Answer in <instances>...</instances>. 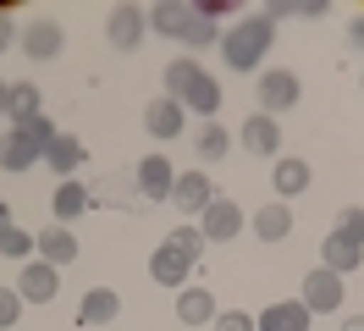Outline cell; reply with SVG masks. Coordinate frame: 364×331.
I'll use <instances>...</instances> for the list:
<instances>
[{
  "label": "cell",
  "mask_w": 364,
  "mask_h": 331,
  "mask_svg": "<svg viewBox=\"0 0 364 331\" xmlns=\"http://www.w3.org/2000/svg\"><path fill=\"white\" fill-rule=\"evenodd\" d=\"M166 100H177L182 110H199V116H215L221 110V83L193 56H182V61L166 66Z\"/></svg>",
  "instance_id": "obj_1"
},
{
  "label": "cell",
  "mask_w": 364,
  "mask_h": 331,
  "mask_svg": "<svg viewBox=\"0 0 364 331\" xmlns=\"http://www.w3.org/2000/svg\"><path fill=\"white\" fill-rule=\"evenodd\" d=\"M271 44H276V17H265V11H249L243 22H232L221 33V50H227L232 72H254L259 56H271Z\"/></svg>",
  "instance_id": "obj_2"
},
{
  "label": "cell",
  "mask_w": 364,
  "mask_h": 331,
  "mask_svg": "<svg viewBox=\"0 0 364 331\" xmlns=\"http://www.w3.org/2000/svg\"><path fill=\"white\" fill-rule=\"evenodd\" d=\"M259 110L265 116H282V110L298 105V94H304V83H298V72H287V66H271V72H259Z\"/></svg>",
  "instance_id": "obj_3"
},
{
  "label": "cell",
  "mask_w": 364,
  "mask_h": 331,
  "mask_svg": "<svg viewBox=\"0 0 364 331\" xmlns=\"http://www.w3.org/2000/svg\"><path fill=\"white\" fill-rule=\"evenodd\" d=\"M298 304L309 309V315H331V309H342V276H337V270H326V265H315V270L304 276Z\"/></svg>",
  "instance_id": "obj_4"
},
{
  "label": "cell",
  "mask_w": 364,
  "mask_h": 331,
  "mask_svg": "<svg viewBox=\"0 0 364 331\" xmlns=\"http://www.w3.org/2000/svg\"><path fill=\"white\" fill-rule=\"evenodd\" d=\"M17 293H23V304H50V298L61 293L55 265H50V260H28V265H23V276H17Z\"/></svg>",
  "instance_id": "obj_5"
},
{
  "label": "cell",
  "mask_w": 364,
  "mask_h": 331,
  "mask_svg": "<svg viewBox=\"0 0 364 331\" xmlns=\"http://www.w3.org/2000/svg\"><path fill=\"white\" fill-rule=\"evenodd\" d=\"M171 199H177L182 216H205L210 204H215V182H210L205 172H182L177 188H171Z\"/></svg>",
  "instance_id": "obj_6"
},
{
  "label": "cell",
  "mask_w": 364,
  "mask_h": 331,
  "mask_svg": "<svg viewBox=\"0 0 364 331\" xmlns=\"http://www.w3.org/2000/svg\"><path fill=\"white\" fill-rule=\"evenodd\" d=\"M23 50L33 56V61H55V56L67 50V33H61V22H50V17L28 22V28H23Z\"/></svg>",
  "instance_id": "obj_7"
},
{
  "label": "cell",
  "mask_w": 364,
  "mask_h": 331,
  "mask_svg": "<svg viewBox=\"0 0 364 331\" xmlns=\"http://www.w3.org/2000/svg\"><path fill=\"white\" fill-rule=\"evenodd\" d=\"M39 160H45V149H39L23 127H11L6 138H0V172H33Z\"/></svg>",
  "instance_id": "obj_8"
},
{
  "label": "cell",
  "mask_w": 364,
  "mask_h": 331,
  "mask_svg": "<svg viewBox=\"0 0 364 331\" xmlns=\"http://www.w3.org/2000/svg\"><path fill=\"white\" fill-rule=\"evenodd\" d=\"M320 265L337 270V276H348V270H359V265H364V243L348 238V232H331V238L320 243Z\"/></svg>",
  "instance_id": "obj_9"
},
{
  "label": "cell",
  "mask_w": 364,
  "mask_h": 331,
  "mask_svg": "<svg viewBox=\"0 0 364 331\" xmlns=\"http://www.w3.org/2000/svg\"><path fill=\"white\" fill-rule=\"evenodd\" d=\"M199 221H205L199 232H205L210 243H232L237 232H243V210H237L232 199H215V204H210V210H205Z\"/></svg>",
  "instance_id": "obj_10"
},
{
  "label": "cell",
  "mask_w": 364,
  "mask_h": 331,
  "mask_svg": "<svg viewBox=\"0 0 364 331\" xmlns=\"http://www.w3.org/2000/svg\"><path fill=\"white\" fill-rule=\"evenodd\" d=\"M144 33H149V17H144V11H133V6L111 11V22H105V39H111L116 50H138V44H144Z\"/></svg>",
  "instance_id": "obj_11"
},
{
  "label": "cell",
  "mask_w": 364,
  "mask_h": 331,
  "mask_svg": "<svg viewBox=\"0 0 364 331\" xmlns=\"http://www.w3.org/2000/svg\"><path fill=\"white\" fill-rule=\"evenodd\" d=\"M237 138H243V149H249V154H276V149H282V127H276V116H265V110H254Z\"/></svg>",
  "instance_id": "obj_12"
},
{
  "label": "cell",
  "mask_w": 364,
  "mask_h": 331,
  "mask_svg": "<svg viewBox=\"0 0 364 331\" xmlns=\"http://www.w3.org/2000/svg\"><path fill=\"white\" fill-rule=\"evenodd\" d=\"M188 270H193V260H188L182 248H171V243L149 254V276H155L160 287H177V293H182V282H188Z\"/></svg>",
  "instance_id": "obj_13"
},
{
  "label": "cell",
  "mask_w": 364,
  "mask_h": 331,
  "mask_svg": "<svg viewBox=\"0 0 364 331\" xmlns=\"http://www.w3.org/2000/svg\"><path fill=\"white\" fill-rule=\"evenodd\" d=\"M138 188L149 199H171V188H177L171 160H166V154H144V160H138Z\"/></svg>",
  "instance_id": "obj_14"
},
{
  "label": "cell",
  "mask_w": 364,
  "mask_h": 331,
  "mask_svg": "<svg viewBox=\"0 0 364 331\" xmlns=\"http://www.w3.org/2000/svg\"><path fill=\"white\" fill-rule=\"evenodd\" d=\"M144 127H149V138H182V105L177 100H149L144 105Z\"/></svg>",
  "instance_id": "obj_15"
},
{
  "label": "cell",
  "mask_w": 364,
  "mask_h": 331,
  "mask_svg": "<svg viewBox=\"0 0 364 331\" xmlns=\"http://www.w3.org/2000/svg\"><path fill=\"white\" fill-rule=\"evenodd\" d=\"M177 320H182V326H215V293H205V287H182V293H177Z\"/></svg>",
  "instance_id": "obj_16"
},
{
  "label": "cell",
  "mask_w": 364,
  "mask_h": 331,
  "mask_svg": "<svg viewBox=\"0 0 364 331\" xmlns=\"http://www.w3.org/2000/svg\"><path fill=\"white\" fill-rule=\"evenodd\" d=\"M309 320H315V315L298 304V298H287V304H271V309H265V315L254 320V331H309Z\"/></svg>",
  "instance_id": "obj_17"
},
{
  "label": "cell",
  "mask_w": 364,
  "mask_h": 331,
  "mask_svg": "<svg viewBox=\"0 0 364 331\" xmlns=\"http://www.w3.org/2000/svg\"><path fill=\"white\" fill-rule=\"evenodd\" d=\"M287 232H293V210H287L282 199H271V204L254 210V238H259V243H282Z\"/></svg>",
  "instance_id": "obj_18"
},
{
  "label": "cell",
  "mask_w": 364,
  "mask_h": 331,
  "mask_svg": "<svg viewBox=\"0 0 364 331\" xmlns=\"http://www.w3.org/2000/svg\"><path fill=\"white\" fill-rule=\"evenodd\" d=\"M39 100H45V94H39V83H6V116H11V127H23V122H33V116H39Z\"/></svg>",
  "instance_id": "obj_19"
},
{
  "label": "cell",
  "mask_w": 364,
  "mask_h": 331,
  "mask_svg": "<svg viewBox=\"0 0 364 331\" xmlns=\"http://www.w3.org/2000/svg\"><path fill=\"white\" fill-rule=\"evenodd\" d=\"M116 309H122L116 287H89L83 304H77V320H83V326H105V320H116Z\"/></svg>",
  "instance_id": "obj_20"
},
{
  "label": "cell",
  "mask_w": 364,
  "mask_h": 331,
  "mask_svg": "<svg viewBox=\"0 0 364 331\" xmlns=\"http://www.w3.org/2000/svg\"><path fill=\"white\" fill-rule=\"evenodd\" d=\"M149 28L166 33V39H188V28H193V6H149Z\"/></svg>",
  "instance_id": "obj_21"
},
{
  "label": "cell",
  "mask_w": 364,
  "mask_h": 331,
  "mask_svg": "<svg viewBox=\"0 0 364 331\" xmlns=\"http://www.w3.org/2000/svg\"><path fill=\"white\" fill-rule=\"evenodd\" d=\"M276 194H282V204H287V199L293 194H304V188H309V160H298V154H282V160H276Z\"/></svg>",
  "instance_id": "obj_22"
},
{
  "label": "cell",
  "mask_w": 364,
  "mask_h": 331,
  "mask_svg": "<svg viewBox=\"0 0 364 331\" xmlns=\"http://www.w3.org/2000/svg\"><path fill=\"white\" fill-rule=\"evenodd\" d=\"M83 154H89V149H83L77 138H67V132H61V138L45 149V160H50V172H55V177H67V182H72V172L83 166Z\"/></svg>",
  "instance_id": "obj_23"
},
{
  "label": "cell",
  "mask_w": 364,
  "mask_h": 331,
  "mask_svg": "<svg viewBox=\"0 0 364 331\" xmlns=\"http://www.w3.org/2000/svg\"><path fill=\"white\" fill-rule=\"evenodd\" d=\"M39 260H50L55 270H61V265H72V260H77V238H72V232H61V226L39 232Z\"/></svg>",
  "instance_id": "obj_24"
},
{
  "label": "cell",
  "mask_w": 364,
  "mask_h": 331,
  "mask_svg": "<svg viewBox=\"0 0 364 331\" xmlns=\"http://www.w3.org/2000/svg\"><path fill=\"white\" fill-rule=\"evenodd\" d=\"M0 254H6V260H33V254H39V232L0 226Z\"/></svg>",
  "instance_id": "obj_25"
},
{
  "label": "cell",
  "mask_w": 364,
  "mask_h": 331,
  "mask_svg": "<svg viewBox=\"0 0 364 331\" xmlns=\"http://www.w3.org/2000/svg\"><path fill=\"white\" fill-rule=\"evenodd\" d=\"M83 210H89V194H83L77 182H61V188H55V221H77Z\"/></svg>",
  "instance_id": "obj_26"
},
{
  "label": "cell",
  "mask_w": 364,
  "mask_h": 331,
  "mask_svg": "<svg viewBox=\"0 0 364 331\" xmlns=\"http://www.w3.org/2000/svg\"><path fill=\"white\" fill-rule=\"evenodd\" d=\"M227 127H215V122H205V127H199V154H205V160H221V154H227Z\"/></svg>",
  "instance_id": "obj_27"
},
{
  "label": "cell",
  "mask_w": 364,
  "mask_h": 331,
  "mask_svg": "<svg viewBox=\"0 0 364 331\" xmlns=\"http://www.w3.org/2000/svg\"><path fill=\"white\" fill-rule=\"evenodd\" d=\"M205 232H199V226H177V232H171V248H182V254H188V260H199V254H205Z\"/></svg>",
  "instance_id": "obj_28"
},
{
  "label": "cell",
  "mask_w": 364,
  "mask_h": 331,
  "mask_svg": "<svg viewBox=\"0 0 364 331\" xmlns=\"http://www.w3.org/2000/svg\"><path fill=\"white\" fill-rule=\"evenodd\" d=\"M182 44H193V50H205V44H221V28L215 22H205L199 11H193V28H188V39Z\"/></svg>",
  "instance_id": "obj_29"
},
{
  "label": "cell",
  "mask_w": 364,
  "mask_h": 331,
  "mask_svg": "<svg viewBox=\"0 0 364 331\" xmlns=\"http://www.w3.org/2000/svg\"><path fill=\"white\" fill-rule=\"evenodd\" d=\"M23 132H28V138H33V144H39V149H50V144H55V138H61V132H55V122H50L45 110H39V116H33V122H23Z\"/></svg>",
  "instance_id": "obj_30"
},
{
  "label": "cell",
  "mask_w": 364,
  "mask_h": 331,
  "mask_svg": "<svg viewBox=\"0 0 364 331\" xmlns=\"http://www.w3.org/2000/svg\"><path fill=\"white\" fill-rule=\"evenodd\" d=\"M17 315H23V293L17 287H0V331L17 326Z\"/></svg>",
  "instance_id": "obj_31"
},
{
  "label": "cell",
  "mask_w": 364,
  "mask_h": 331,
  "mask_svg": "<svg viewBox=\"0 0 364 331\" xmlns=\"http://www.w3.org/2000/svg\"><path fill=\"white\" fill-rule=\"evenodd\" d=\"M337 232H348V238L364 243V210H359V204H348V210L337 216Z\"/></svg>",
  "instance_id": "obj_32"
},
{
  "label": "cell",
  "mask_w": 364,
  "mask_h": 331,
  "mask_svg": "<svg viewBox=\"0 0 364 331\" xmlns=\"http://www.w3.org/2000/svg\"><path fill=\"white\" fill-rule=\"evenodd\" d=\"M215 331H254V315H243V309H227V315H215Z\"/></svg>",
  "instance_id": "obj_33"
},
{
  "label": "cell",
  "mask_w": 364,
  "mask_h": 331,
  "mask_svg": "<svg viewBox=\"0 0 364 331\" xmlns=\"http://www.w3.org/2000/svg\"><path fill=\"white\" fill-rule=\"evenodd\" d=\"M276 11H293V17H326L331 6H326V0H298V6H276Z\"/></svg>",
  "instance_id": "obj_34"
},
{
  "label": "cell",
  "mask_w": 364,
  "mask_h": 331,
  "mask_svg": "<svg viewBox=\"0 0 364 331\" xmlns=\"http://www.w3.org/2000/svg\"><path fill=\"white\" fill-rule=\"evenodd\" d=\"M348 44H353V50H364V17L348 22Z\"/></svg>",
  "instance_id": "obj_35"
},
{
  "label": "cell",
  "mask_w": 364,
  "mask_h": 331,
  "mask_svg": "<svg viewBox=\"0 0 364 331\" xmlns=\"http://www.w3.org/2000/svg\"><path fill=\"white\" fill-rule=\"evenodd\" d=\"M11 39H23V33H17V28H11V17L0 11V50H6V44H11Z\"/></svg>",
  "instance_id": "obj_36"
},
{
  "label": "cell",
  "mask_w": 364,
  "mask_h": 331,
  "mask_svg": "<svg viewBox=\"0 0 364 331\" xmlns=\"http://www.w3.org/2000/svg\"><path fill=\"white\" fill-rule=\"evenodd\" d=\"M0 226H11V210H6V199H0Z\"/></svg>",
  "instance_id": "obj_37"
},
{
  "label": "cell",
  "mask_w": 364,
  "mask_h": 331,
  "mask_svg": "<svg viewBox=\"0 0 364 331\" xmlns=\"http://www.w3.org/2000/svg\"><path fill=\"white\" fill-rule=\"evenodd\" d=\"M342 331H364V320H342Z\"/></svg>",
  "instance_id": "obj_38"
},
{
  "label": "cell",
  "mask_w": 364,
  "mask_h": 331,
  "mask_svg": "<svg viewBox=\"0 0 364 331\" xmlns=\"http://www.w3.org/2000/svg\"><path fill=\"white\" fill-rule=\"evenodd\" d=\"M0 116H6V83H0Z\"/></svg>",
  "instance_id": "obj_39"
},
{
  "label": "cell",
  "mask_w": 364,
  "mask_h": 331,
  "mask_svg": "<svg viewBox=\"0 0 364 331\" xmlns=\"http://www.w3.org/2000/svg\"><path fill=\"white\" fill-rule=\"evenodd\" d=\"M359 83H364V72H359Z\"/></svg>",
  "instance_id": "obj_40"
}]
</instances>
